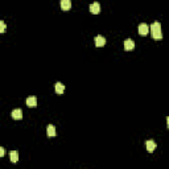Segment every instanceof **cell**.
Listing matches in <instances>:
<instances>
[{
	"mask_svg": "<svg viewBox=\"0 0 169 169\" xmlns=\"http://www.w3.org/2000/svg\"><path fill=\"white\" fill-rule=\"evenodd\" d=\"M60 6L62 11H69L72 8V0H61Z\"/></svg>",
	"mask_w": 169,
	"mask_h": 169,
	"instance_id": "cell-3",
	"label": "cell"
},
{
	"mask_svg": "<svg viewBox=\"0 0 169 169\" xmlns=\"http://www.w3.org/2000/svg\"><path fill=\"white\" fill-rule=\"evenodd\" d=\"M151 31V29H149V26L147 25V24H140V25H139V33H140L141 36H147L148 35V32Z\"/></svg>",
	"mask_w": 169,
	"mask_h": 169,
	"instance_id": "cell-6",
	"label": "cell"
},
{
	"mask_svg": "<svg viewBox=\"0 0 169 169\" xmlns=\"http://www.w3.org/2000/svg\"><path fill=\"white\" fill-rule=\"evenodd\" d=\"M54 90H56V92H57V94H63V91H65V86H63L61 82H57V83H56Z\"/></svg>",
	"mask_w": 169,
	"mask_h": 169,
	"instance_id": "cell-11",
	"label": "cell"
},
{
	"mask_svg": "<svg viewBox=\"0 0 169 169\" xmlns=\"http://www.w3.org/2000/svg\"><path fill=\"white\" fill-rule=\"evenodd\" d=\"M11 116L15 120H21V119H23V111H21L20 108H16V110H13V111H12Z\"/></svg>",
	"mask_w": 169,
	"mask_h": 169,
	"instance_id": "cell-5",
	"label": "cell"
},
{
	"mask_svg": "<svg viewBox=\"0 0 169 169\" xmlns=\"http://www.w3.org/2000/svg\"><path fill=\"white\" fill-rule=\"evenodd\" d=\"M46 134H48L49 138H54L56 136V127L53 124H49L48 128H46Z\"/></svg>",
	"mask_w": 169,
	"mask_h": 169,
	"instance_id": "cell-7",
	"label": "cell"
},
{
	"mask_svg": "<svg viewBox=\"0 0 169 169\" xmlns=\"http://www.w3.org/2000/svg\"><path fill=\"white\" fill-rule=\"evenodd\" d=\"M6 32V24L4 21H0V33H4Z\"/></svg>",
	"mask_w": 169,
	"mask_h": 169,
	"instance_id": "cell-13",
	"label": "cell"
},
{
	"mask_svg": "<svg viewBox=\"0 0 169 169\" xmlns=\"http://www.w3.org/2000/svg\"><path fill=\"white\" fill-rule=\"evenodd\" d=\"M90 12L94 15H98L100 12V6L99 3H92L91 6H90Z\"/></svg>",
	"mask_w": 169,
	"mask_h": 169,
	"instance_id": "cell-8",
	"label": "cell"
},
{
	"mask_svg": "<svg viewBox=\"0 0 169 169\" xmlns=\"http://www.w3.org/2000/svg\"><path fill=\"white\" fill-rule=\"evenodd\" d=\"M145 147H147V151L148 152H153L156 149V143L153 140H148L145 143Z\"/></svg>",
	"mask_w": 169,
	"mask_h": 169,
	"instance_id": "cell-10",
	"label": "cell"
},
{
	"mask_svg": "<svg viewBox=\"0 0 169 169\" xmlns=\"http://www.w3.org/2000/svg\"><path fill=\"white\" fill-rule=\"evenodd\" d=\"M26 106L31 107V108L37 107V98H36V97H29L28 99H26Z\"/></svg>",
	"mask_w": 169,
	"mask_h": 169,
	"instance_id": "cell-4",
	"label": "cell"
},
{
	"mask_svg": "<svg viewBox=\"0 0 169 169\" xmlns=\"http://www.w3.org/2000/svg\"><path fill=\"white\" fill-rule=\"evenodd\" d=\"M166 126H168V128H169V116L166 118Z\"/></svg>",
	"mask_w": 169,
	"mask_h": 169,
	"instance_id": "cell-15",
	"label": "cell"
},
{
	"mask_svg": "<svg viewBox=\"0 0 169 169\" xmlns=\"http://www.w3.org/2000/svg\"><path fill=\"white\" fill-rule=\"evenodd\" d=\"M9 159H11L12 163H17V161H19V153L16 151L9 152Z\"/></svg>",
	"mask_w": 169,
	"mask_h": 169,
	"instance_id": "cell-12",
	"label": "cell"
},
{
	"mask_svg": "<svg viewBox=\"0 0 169 169\" xmlns=\"http://www.w3.org/2000/svg\"><path fill=\"white\" fill-rule=\"evenodd\" d=\"M94 42H95V46H97V48H102V46L106 45V38H104L103 36H97V37L94 38Z\"/></svg>",
	"mask_w": 169,
	"mask_h": 169,
	"instance_id": "cell-2",
	"label": "cell"
},
{
	"mask_svg": "<svg viewBox=\"0 0 169 169\" xmlns=\"http://www.w3.org/2000/svg\"><path fill=\"white\" fill-rule=\"evenodd\" d=\"M149 29H151V35H152V38H153V40H161V38H163L161 24L159 23V21H155V23L149 26Z\"/></svg>",
	"mask_w": 169,
	"mask_h": 169,
	"instance_id": "cell-1",
	"label": "cell"
},
{
	"mask_svg": "<svg viewBox=\"0 0 169 169\" xmlns=\"http://www.w3.org/2000/svg\"><path fill=\"white\" fill-rule=\"evenodd\" d=\"M134 48H135V42L131 38H127V40L124 41V49H126V50H132Z\"/></svg>",
	"mask_w": 169,
	"mask_h": 169,
	"instance_id": "cell-9",
	"label": "cell"
},
{
	"mask_svg": "<svg viewBox=\"0 0 169 169\" xmlns=\"http://www.w3.org/2000/svg\"><path fill=\"white\" fill-rule=\"evenodd\" d=\"M4 153H6V152H4V148H0V156H1V157L4 156Z\"/></svg>",
	"mask_w": 169,
	"mask_h": 169,
	"instance_id": "cell-14",
	"label": "cell"
}]
</instances>
